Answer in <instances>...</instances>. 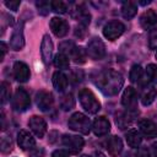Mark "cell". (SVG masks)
<instances>
[{
  "mask_svg": "<svg viewBox=\"0 0 157 157\" xmlns=\"http://www.w3.org/2000/svg\"><path fill=\"white\" fill-rule=\"evenodd\" d=\"M96 85L107 96H115L124 85V77L115 70H104L96 77Z\"/></svg>",
  "mask_w": 157,
  "mask_h": 157,
  "instance_id": "1",
  "label": "cell"
},
{
  "mask_svg": "<svg viewBox=\"0 0 157 157\" xmlns=\"http://www.w3.org/2000/svg\"><path fill=\"white\" fill-rule=\"evenodd\" d=\"M78 101L82 108L90 114H96L101 109V103L94 96V93L88 88H81L78 92Z\"/></svg>",
  "mask_w": 157,
  "mask_h": 157,
  "instance_id": "2",
  "label": "cell"
},
{
  "mask_svg": "<svg viewBox=\"0 0 157 157\" xmlns=\"http://www.w3.org/2000/svg\"><path fill=\"white\" fill-rule=\"evenodd\" d=\"M67 125H69V129H71L72 131H77L85 135L88 134L91 130V121L88 117L80 112H76L70 117Z\"/></svg>",
  "mask_w": 157,
  "mask_h": 157,
  "instance_id": "3",
  "label": "cell"
},
{
  "mask_svg": "<svg viewBox=\"0 0 157 157\" xmlns=\"http://www.w3.org/2000/svg\"><path fill=\"white\" fill-rule=\"evenodd\" d=\"M12 108L16 112H25L29 108L31 105V98L29 94L27 93V91L22 87L17 88L15 92V96L12 98Z\"/></svg>",
  "mask_w": 157,
  "mask_h": 157,
  "instance_id": "4",
  "label": "cell"
},
{
  "mask_svg": "<svg viewBox=\"0 0 157 157\" xmlns=\"http://www.w3.org/2000/svg\"><path fill=\"white\" fill-rule=\"evenodd\" d=\"M86 52H87V55L91 59H93V60H101L105 55V45H104V43L99 38L94 37V38H92L88 42L87 50Z\"/></svg>",
  "mask_w": 157,
  "mask_h": 157,
  "instance_id": "5",
  "label": "cell"
},
{
  "mask_svg": "<svg viewBox=\"0 0 157 157\" xmlns=\"http://www.w3.org/2000/svg\"><path fill=\"white\" fill-rule=\"evenodd\" d=\"M125 31V26L123 22L120 21H109L104 27H103V36L109 39V40H114L118 37H120Z\"/></svg>",
  "mask_w": 157,
  "mask_h": 157,
  "instance_id": "6",
  "label": "cell"
},
{
  "mask_svg": "<svg viewBox=\"0 0 157 157\" xmlns=\"http://www.w3.org/2000/svg\"><path fill=\"white\" fill-rule=\"evenodd\" d=\"M61 142L65 147H67V150L71 153H78L85 145V141L82 137L76 136V135H67V134L63 136Z\"/></svg>",
  "mask_w": 157,
  "mask_h": 157,
  "instance_id": "7",
  "label": "cell"
},
{
  "mask_svg": "<svg viewBox=\"0 0 157 157\" xmlns=\"http://www.w3.org/2000/svg\"><path fill=\"white\" fill-rule=\"evenodd\" d=\"M36 103H37V107L42 112H48L52 108L53 103H54L53 94L49 91L40 90L36 93Z\"/></svg>",
  "mask_w": 157,
  "mask_h": 157,
  "instance_id": "8",
  "label": "cell"
},
{
  "mask_svg": "<svg viewBox=\"0 0 157 157\" xmlns=\"http://www.w3.org/2000/svg\"><path fill=\"white\" fill-rule=\"evenodd\" d=\"M25 47V36H23V22L18 23L12 32L10 38V48L12 50H21Z\"/></svg>",
  "mask_w": 157,
  "mask_h": 157,
  "instance_id": "9",
  "label": "cell"
},
{
  "mask_svg": "<svg viewBox=\"0 0 157 157\" xmlns=\"http://www.w3.org/2000/svg\"><path fill=\"white\" fill-rule=\"evenodd\" d=\"M49 26H50L52 32L59 38L65 37L69 32V23L64 18H60V17H53L49 22Z\"/></svg>",
  "mask_w": 157,
  "mask_h": 157,
  "instance_id": "10",
  "label": "cell"
},
{
  "mask_svg": "<svg viewBox=\"0 0 157 157\" xmlns=\"http://www.w3.org/2000/svg\"><path fill=\"white\" fill-rule=\"evenodd\" d=\"M28 126L32 130V132L38 136V137H43L45 131H47V123L42 117L38 115H33L29 118L28 120Z\"/></svg>",
  "mask_w": 157,
  "mask_h": 157,
  "instance_id": "11",
  "label": "cell"
},
{
  "mask_svg": "<svg viewBox=\"0 0 157 157\" xmlns=\"http://www.w3.org/2000/svg\"><path fill=\"white\" fill-rule=\"evenodd\" d=\"M121 104L128 109V110H134L137 104V93L134 87L129 86L124 90L123 97H121Z\"/></svg>",
  "mask_w": 157,
  "mask_h": 157,
  "instance_id": "12",
  "label": "cell"
},
{
  "mask_svg": "<svg viewBox=\"0 0 157 157\" xmlns=\"http://www.w3.org/2000/svg\"><path fill=\"white\" fill-rule=\"evenodd\" d=\"M92 130L96 136L107 135L110 130V123L105 117H98L94 119V121L92 124Z\"/></svg>",
  "mask_w": 157,
  "mask_h": 157,
  "instance_id": "13",
  "label": "cell"
},
{
  "mask_svg": "<svg viewBox=\"0 0 157 157\" xmlns=\"http://www.w3.org/2000/svg\"><path fill=\"white\" fill-rule=\"evenodd\" d=\"M17 144L22 150H32L36 146L34 137L27 130H20L17 134Z\"/></svg>",
  "mask_w": 157,
  "mask_h": 157,
  "instance_id": "14",
  "label": "cell"
},
{
  "mask_svg": "<svg viewBox=\"0 0 157 157\" xmlns=\"http://www.w3.org/2000/svg\"><path fill=\"white\" fill-rule=\"evenodd\" d=\"M40 53H42L43 61L45 64H48L52 60V55H53V42L48 34L43 36V39L40 43Z\"/></svg>",
  "mask_w": 157,
  "mask_h": 157,
  "instance_id": "15",
  "label": "cell"
},
{
  "mask_svg": "<svg viewBox=\"0 0 157 157\" xmlns=\"http://www.w3.org/2000/svg\"><path fill=\"white\" fill-rule=\"evenodd\" d=\"M29 69L23 61H16L13 64V76L20 82H26L29 78Z\"/></svg>",
  "mask_w": 157,
  "mask_h": 157,
  "instance_id": "16",
  "label": "cell"
},
{
  "mask_svg": "<svg viewBox=\"0 0 157 157\" xmlns=\"http://www.w3.org/2000/svg\"><path fill=\"white\" fill-rule=\"evenodd\" d=\"M105 148L112 157H117L123 150V141L118 136H110L105 142Z\"/></svg>",
  "mask_w": 157,
  "mask_h": 157,
  "instance_id": "17",
  "label": "cell"
},
{
  "mask_svg": "<svg viewBox=\"0 0 157 157\" xmlns=\"http://www.w3.org/2000/svg\"><path fill=\"white\" fill-rule=\"evenodd\" d=\"M71 15H72V17H75L80 22L81 26L87 27L90 25V22H91V15H90L88 11H86L83 5H76L75 9L72 10Z\"/></svg>",
  "mask_w": 157,
  "mask_h": 157,
  "instance_id": "18",
  "label": "cell"
},
{
  "mask_svg": "<svg viewBox=\"0 0 157 157\" xmlns=\"http://www.w3.org/2000/svg\"><path fill=\"white\" fill-rule=\"evenodd\" d=\"M139 129L147 139H152L157 136V126L150 119H141L139 121Z\"/></svg>",
  "mask_w": 157,
  "mask_h": 157,
  "instance_id": "19",
  "label": "cell"
},
{
  "mask_svg": "<svg viewBox=\"0 0 157 157\" xmlns=\"http://www.w3.org/2000/svg\"><path fill=\"white\" fill-rule=\"evenodd\" d=\"M140 23L145 29H153L157 25V15L153 10L145 11L140 17Z\"/></svg>",
  "mask_w": 157,
  "mask_h": 157,
  "instance_id": "20",
  "label": "cell"
},
{
  "mask_svg": "<svg viewBox=\"0 0 157 157\" xmlns=\"http://www.w3.org/2000/svg\"><path fill=\"white\" fill-rule=\"evenodd\" d=\"M67 83H69L67 76L64 72L55 71L53 74V85H54V88L58 92H64L66 90V87H67Z\"/></svg>",
  "mask_w": 157,
  "mask_h": 157,
  "instance_id": "21",
  "label": "cell"
},
{
  "mask_svg": "<svg viewBox=\"0 0 157 157\" xmlns=\"http://www.w3.org/2000/svg\"><path fill=\"white\" fill-rule=\"evenodd\" d=\"M69 55H70V58L72 59L74 63H76V64H83L86 61V58H87V52L82 47L74 45V48L70 50Z\"/></svg>",
  "mask_w": 157,
  "mask_h": 157,
  "instance_id": "22",
  "label": "cell"
},
{
  "mask_svg": "<svg viewBox=\"0 0 157 157\" xmlns=\"http://www.w3.org/2000/svg\"><path fill=\"white\" fill-rule=\"evenodd\" d=\"M157 96V91L153 86H146L144 87L142 94H141V103L144 105H150Z\"/></svg>",
  "mask_w": 157,
  "mask_h": 157,
  "instance_id": "23",
  "label": "cell"
},
{
  "mask_svg": "<svg viewBox=\"0 0 157 157\" xmlns=\"http://www.w3.org/2000/svg\"><path fill=\"white\" fill-rule=\"evenodd\" d=\"M125 139H126L128 145L130 147H132V148H137L140 146V144H141V140H142L140 132L137 130H135V129L129 130L126 132V135H125Z\"/></svg>",
  "mask_w": 157,
  "mask_h": 157,
  "instance_id": "24",
  "label": "cell"
},
{
  "mask_svg": "<svg viewBox=\"0 0 157 157\" xmlns=\"http://www.w3.org/2000/svg\"><path fill=\"white\" fill-rule=\"evenodd\" d=\"M136 12H137V6L134 2L126 1V2L123 4V6H121V15H123L124 18L130 20V18H132L136 15Z\"/></svg>",
  "mask_w": 157,
  "mask_h": 157,
  "instance_id": "25",
  "label": "cell"
},
{
  "mask_svg": "<svg viewBox=\"0 0 157 157\" xmlns=\"http://www.w3.org/2000/svg\"><path fill=\"white\" fill-rule=\"evenodd\" d=\"M53 64H54L55 67L64 70V69H69L70 61H69V58H67L66 54H64V53H58V54L54 56Z\"/></svg>",
  "mask_w": 157,
  "mask_h": 157,
  "instance_id": "26",
  "label": "cell"
},
{
  "mask_svg": "<svg viewBox=\"0 0 157 157\" xmlns=\"http://www.w3.org/2000/svg\"><path fill=\"white\" fill-rule=\"evenodd\" d=\"M131 121H132V118L128 113H118L117 114L115 123H117V125H118L119 129H121V130L126 129L128 126H130Z\"/></svg>",
  "mask_w": 157,
  "mask_h": 157,
  "instance_id": "27",
  "label": "cell"
},
{
  "mask_svg": "<svg viewBox=\"0 0 157 157\" xmlns=\"http://www.w3.org/2000/svg\"><path fill=\"white\" fill-rule=\"evenodd\" d=\"M75 107V99H74V96L71 93H66L61 97L60 99V108L65 112L67 110H71L72 108Z\"/></svg>",
  "mask_w": 157,
  "mask_h": 157,
  "instance_id": "28",
  "label": "cell"
},
{
  "mask_svg": "<svg viewBox=\"0 0 157 157\" xmlns=\"http://www.w3.org/2000/svg\"><path fill=\"white\" fill-rule=\"evenodd\" d=\"M146 78L153 83H157V65L148 64L146 67Z\"/></svg>",
  "mask_w": 157,
  "mask_h": 157,
  "instance_id": "29",
  "label": "cell"
},
{
  "mask_svg": "<svg viewBox=\"0 0 157 157\" xmlns=\"http://www.w3.org/2000/svg\"><path fill=\"white\" fill-rule=\"evenodd\" d=\"M141 77H142V67L140 65H134L130 70V74H129L130 81L131 82H139Z\"/></svg>",
  "mask_w": 157,
  "mask_h": 157,
  "instance_id": "30",
  "label": "cell"
},
{
  "mask_svg": "<svg viewBox=\"0 0 157 157\" xmlns=\"http://www.w3.org/2000/svg\"><path fill=\"white\" fill-rule=\"evenodd\" d=\"M0 92H1V104H5V103L9 101L10 94H11V87H10V83H7L6 81H2V82H1Z\"/></svg>",
  "mask_w": 157,
  "mask_h": 157,
  "instance_id": "31",
  "label": "cell"
},
{
  "mask_svg": "<svg viewBox=\"0 0 157 157\" xmlns=\"http://www.w3.org/2000/svg\"><path fill=\"white\" fill-rule=\"evenodd\" d=\"M12 147H13L12 139L7 135H4L1 137V152L2 153H9V152L12 151Z\"/></svg>",
  "mask_w": 157,
  "mask_h": 157,
  "instance_id": "32",
  "label": "cell"
},
{
  "mask_svg": "<svg viewBox=\"0 0 157 157\" xmlns=\"http://www.w3.org/2000/svg\"><path fill=\"white\" fill-rule=\"evenodd\" d=\"M50 9L54 12H56V13H65L67 11V5L64 1L55 0V1H52L50 2Z\"/></svg>",
  "mask_w": 157,
  "mask_h": 157,
  "instance_id": "33",
  "label": "cell"
},
{
  "mask_svg": "<svg viewBox=\"0 0 157 157\" xmlns=\"http://www.w3.org/2000/svg\"><path fill=\"white\" fill-rule=\"evenodd\" d=\"M82 78H83V71H82V70L76 69V70H72V71H71L70 80H71L72 83H78V82L82 81Z\"/></svg>",
  "mask_w": 157,
  "mask_h": 157,
  "instance_id": "34",
  "label": "cell"
},
{
  "mask_svg": "<svg viewBox=\"0 0 157 157\" xmlns=\"http://www.w3.org/2000/svg\"><path fill=\"white\" fill-rule=\"evenodd\" d=\"M148 45L151 49H157V28L151 29L148 34Z\"/></svg>",
  "mask_w": 157,
  "mask_h": 157,
  "instance_id": "35",
  "label": "cell"
},
{
  "mask_svg": "<svg viewBox=\"0 0 157 157\" xmlns=\"http://www.w3.org/2000/svg\"><path fill=\"white\" fill-rule=\"evenodd\" d=\"M36 5H37V7H38V11H39L42 15H47V13H48L49 6H50L49 2H47V1H37Z\"/></svg>",
  "mask_w": 157,
  "mask_h": 157,
  "instance_id": "36",
  "label": "cell"
},
{
  "mask_svg": "<svg viewBox=\"0 0 157 157\" xmlns=\"http://www.w3.org/2000/svg\"><path fill=\"white\" fill-rule=\"evenodd\" d=\"M28 156L29 157H44V150L42 147H33L32 150H29Z\"/></svg>",
  "mask_w": 157,
  "mask_h": 157,
  "instance_id": "37",
  "label": "cell"
},
{
  "mask_svg": "<svg viewBox=\"0 0 157 157\" xmlns=\"http://www.w3.org/2000/svg\"><path fill=\"white\" fill-rule=\"evenodd\" d=\"M74 43L72 42H64V43H61L60 44V50H61V53H64V54H69L70 53V50L74 48Z\"/></svg>",
  "mask_w": 157,
  "mask_h": 157,
  "instance_id": "38",
  "label": "cell"
},
{
  "mask_svg": "<svg viewBox=\"0 0 157 157\" xmlns=\"http://www.w3.org/2000/svg\"><path fill=\"white\" fill-rule=\"evenodd\" d=\"M5 4V6L7 7V9H10V10H12V11H17V9L20 7V5H21V1H18V0H15V1H5L4 2Z\"/></svg>",
  "mask_w": 157,
  "mask_h": 157,
  "instance_id": "39",
  "label": "cell"
},
{
  "mask_svg": "<svg viewBox=\"0 0 157 157\" xmlns=\"http://www.w3.org/2000/svg\"><path fill=\"white\" fill-rule=\"evenodd\" d=\"M136 157H151V153H150V151H148V148H147V147L142 146V147H140V148H139Z\"/></svg>",
  "mask_w": 157,
  "mask_h": 157,
  "instance_id": "40",
  "label": "cell"
},
{
  "mask_svg": "<svg viewBox=\"0 0 157 157\" xmlns=\"http://www.w3.org/2000/svg\"><path fill=\"white\" fill-rule=\"evenodd\" d=\"M52 157H69V152L65 150H56L52 153Z\"/></svg>",
  "mask_w": 157,
  "mask_h": 157,
  "instance_id": "41",
  "label": "cell"
},
{
  "mask_svg": "<svg viewBox=\"0 0 157 157\" xmlns=\"http://www.w3.org/2000/svg\"><path fill=\"white\" fill-rule=\"evenodd\" d=\"M6 52H7V47H6L5 42H1V56H0V60H2V59H4V56H5Z\"/></svg>",
  "mask_w": 157,
  "mask_h": 157,
  "instance_id": "42",
  "label": "cell"
},
{
  "mask_svg": "<svg viewBox=\"0 0 157 157\" xmlns=\"http://www.w3.org/2000/svg\"><path fill=\"white\" fill-rule=\"evenodd\" d=\"M152 152H153V155L157 157V142H153V144H152Z\"/></svg>",
  "mask_w": 157,
  "mask_h": 157,
  "instance_id": "43",
  "label": "cell"
},
{
  "mask_svg": "<svg viewBox=\"0 0 157 157\" xmlns=\"http://www.w3.org/2000/svg\"><path fill=\"white\" fill-rule=\"evenodd\" d=\"M123 157H136V156H135V153H134V152H131V151H129V152H125Z\"/></svg>",
  "mask_w": 157,
  "mask_h": 157,
  "instance_id": "44",
  "label": "cell"
},
{
  "mask_svg": "<svg viewBox=\"0 0 157 157\" xmlns=\"http://www.w3.org/2000/svg\"><path fill=\"white\" fill-rule=\"evenodd\" d=\"M93 157H104V155H103L101 151H96V152L93 153Z\"/></svg>",
  "mask_w": 157,
  "mask_h": 157,
  "instance_id": "45",
  "label": "cell"
},
{
  "mask_svg": "<svg viewBox=\"0 0 157 157\" xmlns=\"http://www.w3.org/2000/svg\"><path fill=\"white\" fill-rule=\"evenodd\" d=\"M80 157H88V156H86V155H82V156H80Z\"/></svg>",
  "mask_w": 157,
  "mask_h": 157,
  "instance_id": "46",
  "label": "cell"
},
{
  "mask_svg": "<svg viewBox=\"0 0 157 157\" xmlns=\"http://www.w3.org/2000/svg\"><path fill=\"white\" fill-rule=\"evenodd\" d=\"M156 59H157V52H156Z\"/></svg>",
  "mask_w": 157,
  "mask_h": 157,
  "instance_id": "47",
  "label": "cell"
}]
</instances>
